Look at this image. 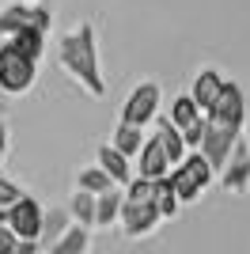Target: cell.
<instances>
[{"label":"cell","instance_id":"cell-1","mask_svg":"<svg viewBox=\"0 0 250 254\" xmlns=\"http://www.w3.org/2000/svg\"><path fill=\"white\" fill-rule=\"evenodd\" d=\"M57 61L87 95L95 99L106 95V76H103V64H99V42H95L91 23H80L76 31H68L57 42Z\"/></svg>","mask_w":250,"mask_h":254},{"label":"cell","instance_id":"cell-2","mask_svg":"<svg viewBox=\"0 0 250 254\" xmlns=\"http://www.w3.org/2000/svg\"><path fill=\"white\" fill-rule=\"evenodd\" d=\"M212 179H216V171H212V163H208L197 148H189L186 159L171 167V186H175V193H178V201H182V205H193L201 193H205V186Z\"/></svg>","mask_w":250,"mask_h":254},{"label":"cell","instance_id":"cell-3","mask_svg":"<svg viewBox=\"0 0 250 254\" xmlns=\"http://www.w3.org/2000/svg\"><path fill=\"white\" fill-rule=\"evenodd\" d=\"M38 80V61L27 57L15 42L4 38L0 46V91H8V95H27Z\"/></svg>","mask_w":250,"mask_h":254},{"label":"cell","instance_id":"cell-4","mask_svg":"<svg viewBox=\"0 0 250 254\" xmlns=\"http://www.w3.org/2000/svg\"><path fill=\"white\" fill-rule=\"evenodd\" d=\"M159 84L156 80H144V84H136L133 91H129V99L122 103V122H129V126H140L144 129L148 122H156L159 118Z\"/></svg>","mask_w":250,"mask_h":254},{"label":"cell","instance_id":"cell-5","mask_svg":"<svg viewBox=\"0 0 250 254\" xmlns=\"http://www.w3.org/2000/svg\"><path fill=\"white\" fill-rule=\"evenodd\" d=\"M243 137V129H235V126H220V122H212L208 118L205 122V133H201V144H197V152L212 163V171H220L224 163H228V156H231V148H235V140Z\"/></svg>","mask_w":250,"mask_h":254},{"label":"cell","instance_id":"cell-6","mask_svg":"<svg viewBox=\"0 0 250 254\" xmlns=\"http://www.w3.org/2000/svg\"><path fill=\"white\" fill-rule=\"evenodd\" d=\"M42 212H46V209L34 201L31 193H23L19 201H11L8 209H0V224H8L19 239H38V232H42Z\"/></svg>","mask_w":250,"mask_h":254},{"label":"cell","instance_id":"cell-7","mask_svg":"<svg viewBox=\"0 0 250 254\" xmlns=\"http://www.w3.org/2000/svg\"><path fill=\"white\" fill-rule=\"evenodd\" d=\"M159 209H156V201L148 197V201H129L125 197L122 201V216H118V224H122V232H125V239H144V235H152L159 228Z\"/></svg>","mask_w":250,"mask_h":254},{"label":"cell","instance_id":"cell-8","mask_svg":"<svg viewBox=\"0 0 250 254\" xmlns=\"http://www.w3.org/2000/svg\"><path fill=\"white\" fill-rule=\"evenodd\" d=\"M19 31H50V11L38 8V4H11V8L0 11V34L4 38H15Z\"/></svg>","mask_w":250,"mask_h":254},{"label":"cell","instance_id":"cell-9","mask_svg":"<svg viewBox=\"0 0 250 254\" xmlns=\"http://www.w3.org/2000/svg\"><path fill=\"white\" fill-rule=\"evenodd\" d=\"M205 118H212V122H220V126L243 129V122H247V99H243V87L231 84V80H224V84H220V95L212 99V106L205 110Z\"/></svg>","mask_w":250,"mask_h":254},{"label":"cell","instance_id":"cell-10","mask_svg":"<svg viewBox=\"0 0 250 254\" xmlns=\"http://www.w3.org/2000/svg\"><path fill=\"white\" fill-rule=\"evenodd\" d=\"M216 175H220V186H224L228 193H247L250 190V140L247 137L235 140L228 163H224Z\"/></svg>","mask_w":250,"mask_h":254},{"label":"cell","instance_id":"cell-11","mask_svg":"<svg viewBox=\"0 0 250 254\" xmlns=\"http://www.w3.org/2000/svg\"><path fill=\"white\" fill-rule=\"evenodd\" d=\"M171 122H175L178 129H182V140H186V148H197L201 144V133H205V110H201L197 103H193V99L189 95H178L175 103H171Z\"/></svg>","mask_w":250,"mask_h":254},{"label":"cell","instance_id":"cell-12","mask_svg":"<svg viewBox=\"0 0 250 254\" xmlns=\"http://www.w3.org/2000/svg\"><path fill=\"white\" fill-rule=\"evenodd\" d=\"M167 171H171V159H167L159 137L152 133V137H144V144L136 152V175H140V179H163Z\"/></svg>","mask_w":250,"mask_h":254},{"label":"cell","instance_id":"cell-13","mask_svg":"<svg viewBox=\"0 0 250 254\" xmlns=\"http://www.w3.org/2000/svg\"><path fill=\"white\" fill-rule=\"evenodd\" d=\"M122 201H125L122 186H110V190L95 193V228H114L118 216H122Z\"/></svg>","mask_w":250,"mask_h":254},{"label":"cell","instance_id":"cell-14","mask_svg":"<svg viewBox=\"0 0 250 254\" xmlns=\"http://www.w3.org/2000/svg\"><path fill=\"white\" fill-rule=\"evenodd\" d=\"M156 137H159V144H163L167 159H171V167L186 159V152H189V148H186V140H182V129H178L171 118H159V122H156Z\"/></svg>","mask_w":250,"mask_h":254},{"label":"cell","instance_id":"cell-15","mask_svg":"<svg viewBox=\"0 0 250 254\" xmlns=\"http://www.w3.org/2000/svg\"><path fill=\"white\" fill-rule=\"evenodd\" d=\"M68 224H72V216H68V209H46L42 212V232H38V247L42 251H50L57 239H61L64 232H68Z\"/></svg>","mask_w":250,"mask_h":254},{"label":"cell","instance_id":"cell-16","mask_svg":"<svg viewBox=\"0 0 250 254\" xmlns=\"http://www.w3.org/2000/svg\"><path fill=\"white\" fill-rule=\"evenodd\" d=\"M220 84H224V76L216 72V68H201L197 76H193V87H189V99L201 106V110H208L212 106V99L220 95Z\"/></svg>","mask_w":250,"mask_h":254},{"label":"cell","instance_id":"cell-17","mask_svg":"<svg viewBox=\"0 0 250 254\" xmlns=\"http://www.w3.org/2000/svg\"><path fill=\"white\" fill-rule=\"evenodd\" d=\"M91 251V228H83V224H68V232L57 239L46 254H87Z\"/></svg>","mask_w":250,"mask_h":254},{"label":"cell","instance_id":"cell-18","mask_svg":"<svg viewBox=\"0 0 250 254\" xmlns=\"http://www.w3.org/2000/svg\"><path fill=\"white\" fill-rule=\"evenodd\" d=\"M95 163L114 179V186H125V182L133 179V175H129V156H122L114 144H99V159H95Z\"/></svg>","mask_w":250,"mask_h":254},{"label":"cell","instance_id":"cell-19","mask_svg":"<svg viewBox=\"0 0 250 254\" xmlns=\"http://www.w3.org/2000/svg\"><path fill=\"white\" fill-rule=\"evenodd\" d=\"M152 201H156V209H159V216L163 220H171L178 212V193H175V186H171V171H167L163 179H152Z\"/></svg>","mask_w":250,"mask_h":254},{"label":"cell","instance_id":"cell-20","mask_svg":"<svg viewBox=\"0 0 250 254\" xmlns=\"http://www.w3.org/2000/svg\"><path fill=\"white\" fill-rule=\"evenodd\" d=\"M122 156H129V159H136V152H140V144H144V129L140 126H129V122H118V129H114V140H110Z\"/></svg>","mask_w":250,"mask_h":254},{"label":"cell","instance_id":"cell-21","mask_svg":"<svg viewBox=\"0 0 250 254\" xmlns=\"http://www.w3.org/2000/svg\"><path fill=\"white\" fill-rule=\"evenodd\" d=\"M68 216H72L76 224H83V228H95V193L76 190L72 201H68Z\"/></svg>","mask_w":250,"mask_h":254},{"label":"cell","instance_id":"cell-22","mask_svg":"<svg viewBox=\"0 0 250 254\" xmlns=\"http://www.w3.org/2000/svg\"><path fill=\"white\" fill-rule=\"evenodd\" d=\"M76 186H80V190H87V193H103V190H110V186H114V179H110L99 163H91V167H83L80 175H76Z\"/></svg>","mask_w":250,"mask_h":254},{"label":"cell","instance_id":"cell-23","mask_svg":"<svg viewBox=\"0 0 250 254\" xmlns=\"http://www.w3.org/2000/svg\"><path fill=\"white\" fill-rule=\"evenodd\" d=\"M19 197H23V186L0 175V209H8V205H11V201H19Z\"/></svg>","mask_w":250,"mask_h":254},{"label":"cell","instance_id":"cell-24","mask_svg":"<svg viewBox=\"0 0 250 254\" xmlns=\"http://www.w3.org/2000/svg\"><path fill=\"white\" fill-rule=\"evenodd\" d=\"M15 247H19V235L8 224H0V254H15Z\"/></svg>","mask_w":250,"mask_h":254},{"label":"cell","instance_id":"cell-25","mask_svg":"<svg viewBox=\"0 0 250 254\" xmlns=\"http://www.w3.org/2000/svg\"><path fill=\"white\" fill-rule=\"evenodd\" d=\"M38 239H19V247H15V254H38Z\"/></svg>","mask_w":250,"mask_h":254},{"label":"cell","instance_id":"cell-26","mask_svg":"<svg viewBox=\"0 0 250 254\" xmlns=\"http://www.w3.org/2000/svg\"><path fill=\"white\" fill-rule=\"evenodd\" d=\"M8 140H11V133H8V126L0 122V159H4V152H8Z\"/></svg>","mask_w":250,"mask_h":254},{"label":"cell","instance_id":"cell-27","mask_svg":"<svg viewBox=\"0 0 250 254\" xmlns=\"http://www.w3.org/2000/svg\"><path fill=\"white\" fill-rule=\"evenodd\" d=\"M27 4H38V0H27Z\"/></svg>","mask_w":250,"mask_h":254}]
</instances>
